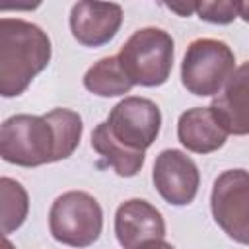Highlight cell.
Masks as SVG:
<instances>
[{
  "label": "cell",
  "instance_id": "obj_2",
  "mask_svg": "<svg viewBox=\"0 0 249 249\" xmlns=\"http://www.w3.org/2000/svg\"><path fill=\"white\" fill-rule=\"evenodd\" d=\"M51 39L35 23L19 18L0 19V95H21L51 62Z\"/></svg>",
  "mask_w": 249,
  "mask_h": 249
},
{
  "label": "cell",
  "instance_id": "obj_13",
  "mask_svg": "<svg viewBox=\"0 0 249 249\" xmlns=\"http://www.w3.org/2000/svg\"><path fill=\"white\" fill-rule=\"evenodd\" d=\"M91 148L121 177H132V175H136L142 169L144 160H146V154L144 152L130 150V148L123 146L121 142H117L113 138V134L109 132V126H107L105 121L99 123L93 128V132H91Z\"/></svg>",
  "mask_w": 249,
  "mask_h": 249
},
{
  "label": "cell",
  "instance_id": "obj_14",
  "mask_svg": "<svg viewBox=\"0 0 249 249\" xmlns=\"http://www.w3.org/2000/svg\"><path fill=\"white\" fill-rule=\"evenodd\" d=\"M132 82L124 74L117 56H105L88 68L84 74V88L99 97H117L132 89Z\"/></svg>",
  "mask_w": 249,
  "mask_h": 249
},
{
  "label": "cell",
  "instance_id": "obj_16",
  "mask_svg": "<svg viewBox=\"0 0 249 249\" xmlns=\"http://www.w3.org/2000/svg\"><path fill=\"white\" fill-rule=\"evenodd\" d=\"M196 14L202 21L226 25L237 18V2L218 0V2H196Z\"/></svg>",
  "mask_w": 249,
  "mask_h": 249
},
{
  "label": "cell",
  "instance_id": "obj_20",
  "mask_svg": "<svg viewBox=\"0 0 249 249\" xmlns=\"http://www.w3.org/2000/svg\"><path fill=\"white\" fill-rule=\"evenodd\" d=\"M4 249H14V247H12V243H10L8 239H4Z\"/></svg>",
  "mask_w": 249,
  "mask_h": 249
},
{
  "label": "cell",
  "instance_id": "obj_9",
  "mask_svg": "<svg viewBox=\"0 0 249 249\" xmlns=\"http://www.w3.org/2000/svg\"><path fill=\"white\" fill-rule=\"evenodd\" d=\"M115 235L123 249H140L165 237V222L154 204L144 198H130L115 212Z\"/></svg>",
  "mask_w": 249,
  "mask_h": 249
},
{
  "label": "cell",
  "instance_id": "obj_7",
  "mask_svg": "<svg viewBox=\"0 0 249 249\" xmlns=\"http://www.w3.org/2000/svg\"><path fill=\"white\" fill-rule=\"evenodd\" d=\"M109 132L123 146L146 152L158 138L161 128V111L148 97H124L107 117Z\"/></svg>",
  "mask_w": 249,
  "mask_h": 249
},
{
  "label": "cell",
  "instance_id": "obj_1",
  "mask_svg": "<svg viewBox=\"0 0 249 249\" xmlns=\"http://www.w3.org/2000/svg\"><path fill=\"white\" fill-rule=\"evenodd\" d=\"M82 117L70 109L14 115L0 126V156L19 167H39L70 158L82 138Z\"/></svg>",
  "mask_w": 249,
  "mask_h": 249
},
{
  "label": "cell",
  "instance_id": "obj_17",
  "mask_svg": "<svg viewBox=\"0 0 249 249\" xmlns=\"http://www.w3.org/2000/svg\"><path fill=\"white\" fill-rule=\"evenodd\" d=\"M165 6L183 18H189L193 12H196V2H173V4H165Z\"/></svg>",
  "mask_w": 249,
  "mask_h": 249
},
{
  "label": "cell",
  "instance_id": "obj_6",
  "mask_svg": "<svg viewBox=\"0 0 249 249\" xmlns=\"http://www.w3.org/2000/svg\"><path fill=\"white\" fill-rule=\"evenodd\" d=\"M210 210L230 239L249 245V171H222L210 193Z\"/></svg>",
  "mask_w": 249,
  "mask_h": 249
},
{
  "label": "cell",
  "instance_id": "obj_8",
  "mask_svg": "<svg viewBox=\"0 0 249 249\" xmlns=\"http://www.w3.org/2000/svg\"><path fill=\"white\" fill-rule=\"evenodd\" d=\"M152 181L160 196L173 206L191 204L200 187L196 163L181 150H163L156 156Z\"/></svg>",
  "mask_w": 249,
  "mask_h": 249
},
{
  "label": "cell",
  "instance_id": "obj_18",
  "mask_svg": "<svg viewBox=\"0 0 249 249\" xmlns=\"http://www.w3.org/2000/svg\"><path fill=\"white\" fill-rule=\"evenodd\" d=\"M140 249H175V247H173L171 243L163 241V239H156V241H150V243L142 245Z\"/></svg>",
  "mask_w": 249,
  "mask_h": 249
},
{
  "label": "cell",
  "instance_id": "obj_11",
  "mask_svg": "<svg viewBox=\"0 0 249 249\" xmlns=\"http://www.w3.org/2000/svg\"><path fill=\"white\" fill-rule=\"evenodd\" d=\"M210 109L228 134H249V60L233 70Z\"/></svg>",
  "mask_w": 249,
  "mask_h": 249
},
{
  "label": "cell",
  "instance_id": "obj_3",
  "mask_svg": "<svg viewBox=\"0 0 249 249\" xmlns=\"http://www.w3.org/2000/svg\"><path fill=\"white\" fill-rule=\"evenodd\" d=\"M117 58L134 86H161L173 68V39L160 27L136 29L121 47Z\"/></svg>",
  "mask_w": 249,
  "mask_h": 249
},
{
  "label": "cell",
  "instance_id": "obj_12",
  "mask_svg": "<svg viewBox=\"0 0 249 249\" xmlns=\"http://www.w3.org/2000/svg\"><path fill=\"white\" fill-rule=\"evenodd\" d=\"M177 138L189 152L210 154L226 144L228 132L218 123L210 107H193L179 117Z\"/></svg>",
  "mask_w": 249,
  "mask_h": 249
},
{
  "label": "cell",
  "instance_id": "obj_4",
  "mask_svg": "<svg viewBox=\"0 0 249 249\" xmlns=\"http://www.w3.org/2000/svg\"><path fill=\"white\" fill-rule=\"evenodd\" d=\"M235 70L233 51L220 39H195L189 43L183 64L181 82L185 89L198 97L218 95Z\"/></svg>",
  "mask_w": 249,
  "mask_h": 249
},
{
  "label": "cell",
  "instance_id": "obj_15",
  "mask_svg": "<svg viewBox=\"0 0 249 249\" xmlns=\"http://www.w3.org/2000/svg\"><path fill=\"white\" fill-rule=\"evenodd\" d=\"M0 196H2V233L8 235L21 228L29 212V196L21 183L10 177L0 179Z\"/></svg>",
  "mask_w": 249,
  "mask_h": 249
},
{
  "label": "cell",
  "instance_id": "obj_10",
  "mask_svg": "<svg viewBox=\"0 0 249 249\" xmlns=\"http://www.w3.org/2000/svg\"><path fill=\"white\" fill-rule=\"evenodd\" d=\"M123 8L113 2H78L70 10L72 37L84 47H101L115 39Z\"/></svg>",
  "mask_w": 249,
  "mask_h": 249
},
{
  "label": "cell",
  "instance_id": "obj_19",
  "mask_svg": "<svg viewBox=\"0 0 249 249\" xmlns=\"http://www.w3.org/2000/svg\"><path fill=\"white\" fill-rule=\"evenodd\" d=\"M237 16L249 23V0H243V2H237Z\"/></svg>",
  "mask_w": 249,
  "mask_h": 249
},
{
  "label": "cell",
  "instance_id": "obj_5",
  "mask_svg": "<svg viewBox=\"0 0 249 249\" xmlns=\"http://www.w3.org/2000/svg\"><path fill=\"white\" fill-rule=\"evenodd\" d=\"M103 210L99 202L84 191L62 193L49 210L51 235L70 247H89L101 235Z\"/></svg>",
  "mask_w": 249,
  "mask_h": 249
}]
</instances>
